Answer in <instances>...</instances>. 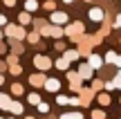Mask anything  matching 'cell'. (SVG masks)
I'll return each mask as SVG.
<instances>
[{"label": "cell", "instance_id": "1", "mask_svg": "<svg viewBox=\"0 0 121 119\" xmlns=\"http://www.w3.org/2000/svg\"><path fill=\"white\" fill-rule=\"evenodd\" d=\"M65 34L69 36V38H76V36L83 34V22H72L69 27H65Z\"/></svg>", "mask_w": 121, "mask_h": 119}, {"label": "cell", "instance_id": "2", "mask_svg": "<svg viewBox=\"0 0 121 119\" xmlns=\"http://www.w3.org/2000/svg\"><path fill=\"white\" fill-rule=\"evenodd\" d=\"M4 31L7 36H13V38H25V29L18 25H4Z\"/></svg>", "mask_w": 121, "mask_h": 119}, {"label": "cell", "instance_id": "3", "mask_svg": "<svg viewBox=\"0 0 121 119\" xmlns=\"http://www.w3.org/2000/svg\"><path fill=\"white\" fill-rule=\"evenodd\" d=\"M67 79H69V88L81 92V74L78 72H67Z\"/></svg>", "mask_w": 121, "mask_h": 119}, {"label": "cell", "instance_id": "4", "mask_svg": "<svg viewBox=\"0 0 121 119\" xmlns=\"http://www.w3.org/2000/svg\"><path fill=\"white\" fill-rule=\"evenodd\" d=\"M34 65L38 67L40 72H45V70H49V67H52V61H49L47 56H36V58H34Z\"/></svg>", "mask_w": 121, "mask_h": 119}, {"label": "cell", "instance_id": "5", "mask_svg": "<svg viewBox=\"0 0 121 119\" xmlns=\"http://www.w3.org/2000/svg\"><path fill=\"white\" fill-rule=\"evenodd\" d=\"M52 22H54V25H63V22H67V13H65V11H54L52 13Z\"/></svg>", "mask_w": 121, "mask_h": 119}, {"label": "cell", "instance_id": "6", "mask_svg": "<svg viewBox=\"0 0 121 119\" xmlns=\"http://www.w3.org/2000/svg\"><path fill=\"white\" fill-rule=\"evenodd\" d=\"M45 81H47V79H45V74H40V72H38V74H31V76H29V83L34 85V88L45 85Z\"/></svg>", "mask_w": 121, "mask_h": 119}, {"label": "cell", "instance_id": "7", "mask_svg": "<svg viewBox=\"0 0 121 119\" xmlns=\"http://www.w3.org/2000/svg\"><path fill=\"white\" fill-rule=\"evenodd\" d=\"M92 70H94V67H92L90 63H83V65H81V70H78L81 79H90V76H92Z\"/></svg>", "mask_w": 121, "mask_h": 119}, {"label": "cell", "instance_id": "8", "mask_svg": "<svg viewBox=\"0 0 121 119\" xmlns=\"http://www.w3.org/2000/svg\"><path fill=\"white\" fill-rule=\"evenodd\" d=\"M87 63H90V65H92V67H94V70H99V67H101V65H103V58H101V56H99V54H92V56H90V58H87Z\"/></svg>", "mask_w": 121, "mask_h": 119}, {"label": "cell", "instance_id": "9", "mask_svg": "<svg viewBox=\"0 0 121 119\" xmlns=\"http://www.w3.org/2000/svg\"><path fill=\"white\" fill-rule=\"evenodd\" d=\"M45 88H47L49 92H56V90L60 88V81L58 79H47V81H45Z\"/></svg>", "mask_w": 121, "mask_h": 119}, {"label": "cell", "instance_id": "10", "mask_svg": "<svg viewBox=\"0 0 121 119\" xmlns=\"http://www.w3.org/2000/svg\"><path fill=\"white\" fill-rule=\"evenodd\" d=\"M90 18H92V20H96V22L103 20V9H99V7H96V9H90Z\"/></svg>", "mask_w": 121, "mask_h": 119}, {"label": "cell", "instance_id": "11", "mask_svg": "<svg viewBox=\"0 0 121 119\" xmlns=\"http://www.w3.org/2000/svg\"><path fill=\"white\" fill-rule=\"evenodd\" d=\"M9 106H11V97L9 94H0V108H7L9 110Z\"/></svg>", "mask_w": 121, "mask_h": 119}, {"label": "cell", "instance_id": "12", "mask_svg": "<svg viewBox=\"0 0 121 119\" xmlns=\"http://www.w3.org/2000/svg\"><path fill=\"white\" fill-rule=\"evenodd\" d=\"M25 9H27V11H36V9H38V0H27V2H25Z\"/></svg>", "mask_w": 121, "mask_h": 119}, {"label": "cell", "instance_id": "13", "mask_svg": "<svg viewBox=\"0 0 121 119\" xmlns=\"http://www.w3.org/2000/svg\"><path fill=\"white\" fill-rule=\"evenodd\" d=\"M9 110H11L13 115H20V112H22V103H18V101H11V106H9Z\"/></svg>", "mask_w": 121, "mask_h": 119}, {"label": "cell", "instance_id": "14", "mask_svg": "<svg viewBox=\"0 0 121 119\" xmlns=\"http://www.w3.org/2000/svg\"><path fill=\"white\" fill-rule=\"evenodd\" d=\"M65 58H67V61H76L78 52H76V49H67V52H65Z\"/></svg>", "mask_w": 121, "mask_h": 119}, {"label": "cell", "instance_id": "15", "mask_svg": "<svg viewBox=\"0 0 121 119\" xmlns=\"http://www.w3.org/2000/svg\"><path fill=\"white\" fill-rule=\"evenodd\" d=\"M67 65H69V61H67V58H58V61H56V67H58V70H67Z\"/></svg>", "mask_w": 121, "mask_h": 119}, {"label": "cell", "instance_id": "16", "mask_svg": "<svg viewBox=\"0 0 121 119\" xmlns=\"http://www.w3.org/2000/svg\"><path fill=\"white\" fill-rule=\"evenodd\" d=\"M60 119H83L81 112H67V115H63Z\"/></svg>", "mask_w": 121, "mask_h": 119}, {"label": "cell", "instance_id": "17", "mask_svg": "<svg viewBox=\"0 0 121 119\" xmlns=\"http://www.w3.org/2000/svg\"><path fill=\"white\" fill-rule=\"evenodd\" d=\"M18 20H20V25H27V22L31 20V16H29V11H25V13H20V18H18Z\"/></svg>", "mask_w": 121, "mask_h": 119}, {"label": "cell", "instance_id": "18", "mask_svg": "<svg viewBox=\"0 0 121 119\" xmlns=\"http://www.w3.org/2000/svg\"><path fill=\"white\" fill-rule=\"evenodd\" d=\"M117 56H119V54H114V52H108V54H105V61H108V63H117Z\"/></svg>", "mask_w": 121, "mask_h": 119}, {"label": "cell", "instance_id": "19", "mask_svg": "<svg viewBox=\"0 0 121 119\" xmlns=\"http://www.w3.org/2000/svg\"><path fill=\"white\" fill-rule=\"evenodd\" d=\"M11 92H13V94H22V92H25V88H22L20 83H13V88H11Z\"/></svg>", "mask_w": 121, "mask_h": 119}, {"label": "cell", "instance_id": "20", "mask_svg": "<svg viewBox=\"0 0 121 119\" xmlns=\"http://www.w3.org/2000/svg\"><path fill=\"white\" fill-rule=\"evenodd\" d=\"M29 103H34V106H38V103H40V97H38L36 92H31V94H29Z\"/></svg>", "mask_w": 121, "mask_h": 119}, {"label": "cell", "instance_id": "21", "mask_svg": "<svg viewBox=\"0 0 121 119\" xmlns=\"http://www.w3.org/2000/svg\"><path fill=\"white\" fill-rule=\"evenodd\" d=\"M65 34V29H60V27H52V36L54 38H58V36H63Z\"/></svg>", "mask_w": 121, "mask_h": 119}, {"label": "cell", "instance_id": "22", "mask_svg": "<svg viewBox=\"0 0 121 119\" xmlns=\"http://www.w3.org/2000/svg\"><path fill=\"white\" fill-rule=\"evenodd\" d=\"M38 38H40L38 31H31V34H29V43H38Z\"/></svg>", "mask_w": 121, "mask_h": 119}, {"label": "cell", "instance_id": "23", "mask_svg": "<svg viewBox=\"0 0 121 119\" xmlns=\"http://www.w3.org/2000/svg\"><path fill=\"white\" fill-rule=\"evenodd\" d=\"M20 72H22V67L18 63H11V74H20Z\"/></svg>", "mask_w": 121, "mask_h": 119}, {"label": "cell", "instance_id": "24", "mask_svg": "<svg viewBox=\"0 0 121 119\" xmlns=\"http://www.w3.org/2000/svg\"><path fill=\"white\" fill-rule=\"evenodd\" d=\"M99 101L103 103V106H108V103H110V97H108V94H99Z\"/></svg>", "mask_w": 121, "mask_h": 119}, {"label": "cell", "instance_id": "25", "mask_svg": "<svg viewBox=\"0 0 121 119\" xmlns=\"http://www.w3.org/2000/svg\"><path fill=\"white\" fill-rule=\"evenodd\" d=\"M43 7H45V9H49V11H52V9L56 7V2H54V0H47V2H45Z\"/></svg>", "mask_w": 121, "mask_h": 119}, {"label": "cell", "instance_id": "26", "mask_svg": "<svg viewBox=\"0 0 121 119\" xmlns=\"http://www.w3.org/2000/svg\"><path fill=\"white\" fill-rule=\"evenodd\" d=\"M56 101L60 103V106H65V103H69V99H67V97H65V94H60V97L56 99Z\"/></svg>", "mask_w": 121, "mask_h": 119}, {"label": "cell", "instance_id": "27", "mask_svg": "<svg viewBox=\"0 0 121 119\" xmlns=\"http://www.w3.org/2000/svg\"><path fill=\"white\" fill-rule=\"evenodd\" d=\"M105 115H103V112H101V110H94V112H92V119H103Z\"/></svg>", "mask_w": 121, "mask_h": 119}, {"label": "cell", "instance_id": "28", "mask_svg": "<svg viewBox=\"0 0 121 119\" xmlns=\"http://www.w3.org/2000/svg\"><path fill=\"white\" fill-rule=\"evenodd\" d=\"M38 110H40V112H47V110H49V106H47V103H43V101H40V103H38Z\"/></svg>", "mask_w": 121, "mask_h": 119}, {"label": "cell", "instance_id": "29", "mask_svg": "<svg viewBox=\"0 0 121 119\" xmlns=\"http://www.w3.org/2000/svg\"><path fill=\"white\" fill-rule=\"evenodd\" d=\"M114 85H117V88H121V72L114 76Z\"/></svg>", "mask_w": 121, "mask_h": 119}, {"label": "cell", "instance_id": "30", "mask_svg": "<svg viewBox=\"0 0 121 119\" xmlns=\"http://www.w3.org/2000/svg\"><path fill=\"white\" fill-rule=\"evenodd\" d=\"M117 88V85H114V81H108V83H105V90H114Z\"/></svg>", "mask_w": 121, "mask_h": 119}, {"label": "cell", "instance_id": "31", "mask_svg": "<svg viewBox=\"0 0 121 119\" xmlns=\"http://www.w3.org/2000/svg\"><path fill=\"white\" fill-rule=\"evenodd\" d=\"M101 85H103V83H101V81H99V79H96V81H94V83H92V90H99V88H101Z\"/></svg>", "mask_w": 121, "mask_h": 119}, {"label": "cell", "instance_id": "32", "mask_svg": "<svg viewBox=\"0 0 121 119\" xmlns=\"http://www.w3.org/2000/svg\"><path fill=\"white\" fill-rule=\"evenodd\" d=\"M13 52H16V54L20 52V54H22V45H18V43H13Z\"/></svg>", "mask_w": 121, "mask_h": 119}, {"label": "cell", "instance_id": "33", "mask_svg": "<svg viewBox=\"0 0 121 119\" xmlns=\"http://www.w3.org/2000/svg\"><path fill=\"white\" fill-rule=\"evenodd\" d=\"M0 25H9V22H7V16H2V13H0Z\"/></svg>", "mask_w": 121, "mask_h": 119}, {"label": "cell", "instance_id": "34", "mask_svg": "<svg viewBox=\"0 0 121 119\" xmlns=\"http://www.w3.org/2000/svg\"><path fill=\"white\" fill-rule=\"evenodd\" d=\"M4 4H7V7H13V4H16V0H4Z\"/></svg>", "mask_w": 121, "mask_h": 119}, {"label": "cell", "instance_id": "35", "mask_svg": "<svg viewBox=\"0 0 121 119\" xmlns=\"http://www.w3.org/2000/svg\"><path fill=\"white\" fill-rule=\"evenodd\" d=\"M4 70H7V63H0V74H2Z\"/></svg>", "mask_w": 121, "mask_h": 119}, {"label": "cell", "instance_id": "36", "mask_svg": "<svg viewBox=\"0 0 121 119\" xmlns=\"http://www.w3.org/2000/svg\"><path fill=\"white\" fill-rule=\"evenodd\" d=\"M117 67H121V56H117V63H114Z\"/></svg>", "mask_w": 121, "mask_h": 119}, {"label": "cell", "instance_id": "37", "mask_svg": "<svg viewBox=\"0 0 121 119\" xmlns=\"http://www.w3.org/2000/svg\"><path fill=\"white\" fill-rule=\"evenodd\" d=\"M117 27H121V13L117 16Z\"/></svg>", "mask_w": 121, "mask_h": 119}, {"label": "cell", "instance_id": "38", "mask_svg": "<svg viewBox=\"0 0 121 119\" xmlns=\"http://www.w3.org/2000/svg\"><path fill=\"white\" fill-rule=\"evenodd\" d=\"M4 49H7V47H4V45H2V40H0V54H2Z\"/></svg>", "mask_w": 121, "mask_h": 119}, {"label": "cell", "instance_id": "39", "mask_svg": "<svg viewBox=\"0 0 121 119\" xmlns=\"http://www.w3.org/2000/svg\"><path fill=\"white\" fill-rule=\"evenodd\" d=\"M0 83H4V76H2V74H0Z\"/></svg>", "mask_w": 121, "mask_h": 119}, {"label": "cell", "instance_id": "40", "mask_svg": "<svg viewBox=\"0 0 121 119\" xmlns=\"http://www.w3.org/2000/svg\"><path fill=\"white\" fill-rule=\"evenodd\" d=\"M63 2H65V4H69V2H74V0H63Z\"/></svg>", "mask_w": 121, "mask_h": 119}, {"label": "cell", "instance_id": "41", "mask_svg": "<svg viewBox=\"0 0 121 119\" xmlns=\"http://www.w3.org/2000/svg\"><path fill=\"white\" fill-rule=\"evenodd\" d=\"M0 38H2V31H0Z\"/></svg>", "mask_w": 121, "mask_h": 119}, {"label": "cell", "instance_id": "42", "mask_svg": "<svg viewBox=\"0 0 121 119\" xmlns=\"http://www.w3.org/2000/svg\"><path fill=\"white\" fill-rule=\"evenodd\" d=\"M27 119H34V117H27Z\"/></svg>", "mask_w": 121, "mask_h": 119}]
</instances>
